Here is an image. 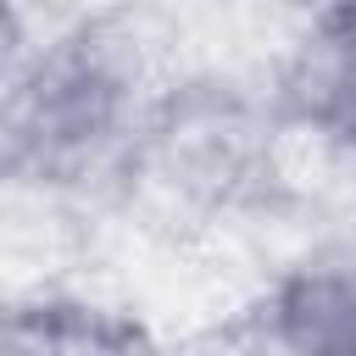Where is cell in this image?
Masks as SVG:
<instances>
[{"label":"cell","mask_w":356,"mask_h":356,"mask_svg":"<svg viewBox=\"0 0 356 356\" xmlns=\"http://www.w3.org/2000/svg\"><path fill=\"white\" fill-rule=\"evenodd\" d=\"M22 50H28V33H22V17L0 6V78L11 72V61H17Z\"/></svg>","instance_id":"cell-6"},{"label":"cell","mask_w":356,"mask_h":356,"mask_svg":"<svg viewBox=\"0 0 356 356\" xmlns=\"http://www.w3.org/2000/svg\"><path fill=\"white\" fill-rule=\"evenodd\" d=\"M267 100L289 134H312L356 156V6H328L295 33Z\"/></svg>","instance_id":"cell-4"},{"label":"cell","mask_w":356,"mask_h":356,"mask_svg":"<svg viewBox=\"0 0 356 356\" xmlns=\"http://www.w3.org/2000/svg\"><path fill=\"white\" fill-rule=\"evenodd\" d=\"M156 95L139 33L117 17H78L28 39L0 78V184H111Z\"/></svg>","instance_id":"cell-1"},{"label":"cell","mask_w":356,"mask_h":356,"mask_svg":"<svg viewBox=\"0 0 356 356\" xmlns=\"http://www.w3.org/2000/svg\"><path fill=\"white\" fill-rule=\"evenodd\" d=\"M278 122L267 89L200 72L156 83L111 189L172 228H206L267 200L278 184Z\"/></svg>","instance_id":"cell-2"},{"label":"cell","mask_w":356,"mask_h":356,"mask_svg":"<svg viewBox=\"0 0 356 356\" xmlns=\"http://www.w3.org/2000/svg\"><path fill=\"white\" fill-rule=\"evenodd\" d=\"M261 339L278 356H356V222L306 245L267 284Z\"/></svg>","instance_id":"cell-3"},{"label":"cell","mask_w":356,"mask_h":356,"mask_svg":"<svg viewBox=\"0 0 356 356\" xmlns=\"http://www.w3.org/2000/svg\"><path fill=\"white\" fill-rule=\"evenodd\" d=\"M0 356H150L139 328L56 295H0Z\"/></svg>","instance_id":"cell-5"}]
</instances>
